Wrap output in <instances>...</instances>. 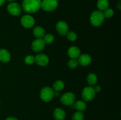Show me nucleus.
<instances>
[{
	"label": "nucleus",
	"mask_w": 121,
	"mask_h": 120,
	"mask_svg": "<svg viewBox=\"0 0 121 120\" xmlns=\"http://www.w3.org/2000/svg\"><path fill=\"white\" fill-rule=\"evenodd\" d=\"M41 0H23L22 9L28 14L36 12L41 8Z\"/></svg>",
	"instance_id": "obj_1"
},
{
	"label": "nucleus",
	"mask_w": 121,
	"mask_h": 120,
	"mask_svg": "<svg viewBox=\"0 0 121 120\" xmlns=\"http://www.w3.org/2000/svg\"><path fill=\"white\" fill-rule=\"evenodd\" d=\"M105 16L104 12L101 11H95L92 13L90 18L91 24L95 27H99L105 20Z\"/></svg>",
	"instance_id": "obj_2"
},
{
	"label": "nucleus",
	"mask_w": 121,
	"mask_h": 120,
	"mask_svg": "<svg viewBox=\"0 0 121 120\" xmlns=\"http://www.w3.org/2000/svg\"><path fill=\"white\" fill-rule=\"evenodd\" d=\"M57 0H43L41 1V7L45 11H52L58 7Z\"/></svg>",
	"instance_id": "obj_3"
},
{
	"label": "nucleus",
	"mask_w": 121,
	"mask_h": 120,
	"mask_svg": "<svg viewBox=\"0 0 121 120\" xmlns=\"http://www.w3.org/2000/svg\"><path fill=\"white\" fill-rule=\"evenodd\" d=\"M54 91L50 87H44L40 92V97L45 102H49L54 96Z\"/></svg>",
	"instance_id": "obj_4"
},
{
	"label": "nucleus",
	"mask_w": 121,
	"mask_h": 120,
	"mask_svg": "<svg viewBox=\"0 0 121 120\" xmlns=\"http://www.w3.org/2000/svg\"><path fill=\"white\" fill-rule=\"evenodd\" d=\"M95 94L96 92L92 87H87L83 89L82 95L85 101L89 102V101H92L94 99Z\"/></svg>",
	"instance_id": "obj_5"
},
{
	"label": "nucleus",
	"mask_w": 121,
	"mask_h": 120,
	"mask_svg": "<svg viewBox=\"0 0 121 120\" xmlns=\"http://www.w3.org/2000/svg\"><path fill=\"white\" fill-rule=\"evenodd\" d=\"M75 95L72 92H67L62 95L60 101L63 104L65 105H71L75 101Z\"/></svg>",
	"instance_id": "obj_6"
},
{
	"label": "nucleus",
	"mask_w": 121,
	"mask_h": 120,
	"mask_svg": "<svg viewBox=\"0 0 121 120\" xmlns=\"http://www.w3.org/2000/svg\"><path fill=\"white\" fill-rule=\"evenodd\" d=\"M8 12L14 16H18L21 12V7L16 2H11L7 7Z\"/></svg>",
	"instance_id": "obj_7"
},
{
	"label": "nucleus",
	"mask_w": 121,
	"mask_h": 120,
	"mask_svg": "<svg viewBox=\"0 0 121 120\" xmlns=\"http://www.w3.org/2000/svg\"><path fill=\"white\" fill-rule=\"evenodd\" d=\"M21 23L24 27L27 28H31L34 26L35 20L34 18L29 15H24L21 19Z\"/></svg>",
	"instance_id": "obj_8"
},
{
	"label": "nucleus",
	"mask_w": 121,
	"mask_h": 120,
	"mask_svg": "<svg viewBox=\"0 0 121 120\" xmlns=\"http://www.w3.org/2000/svg\"><path fill=\"white\" fill-rule=\"evenodd\" d=\"M45 42L43 38H37L34 40L31 45L32 49L35 52H40L44 48Z\"/></svg>",
	"instance_id": "obj_9"
},
{
	"label": "nucleus",
	"mask_w": 121,
	"mask_h": 120,
	"mask_svg": "<svg viewBox=\"0 0 121 120\" xmlns=\"http://www.w3.org/2000/svg\"><path fill=\"white\" fill-rule=\"evenodd\" d=\"M56 29L61 35H65L69 32V27L65 21H59L56 25Z\"/></svg>",
	"instance_id": "obj_10"
},
{
	"label": "nucleus",
	"mask_w": 121,
	"mask_h": 120,
	"mask_svg": "<svg viewBox=\"0 0 121 120\" xmlns=\"http://www.w3.org/2000/svg\"><path fill=\"white\" fill-rule=\"evenodd\" d=\"M35 62L40 66H46L49 62L48 57L44 54H40L35 57Z\"/></svg>",
	"instance_id": "obj_11"
},
{
	"label": "nucleus",
	"mask_w": 121,
	"mask_h": 120,
	"mask_svg": "<svg viewBox=\"0 0 121 120\" xmlns=\"http://www.w3.org/2000/svg\"><path fill=\"white\" fill-rule=\"evenodd\" d=\"M78 64L82 66H87L91 64L92 61V58L91 56L88 54H82L79 56L78 60Z\"/></svg>",
	"instance_id": "obj_12"
},
{
	"label": "nucleus",
	"mask_w": 121,
	"mask_h": 120,
	"mask_svg": "<svg viewBox=\"0 0 121 120\" xmlns=\"http://www.w3.org/2000/svg\"><path fill=\"white\" fill-rule=\"evenodd\" d=\"M68 55L72 59H76L80 55V50L78 47L73 46L68 50Z\"/></svg>",
	"instance_id": "obj_13"
},
{
	"label": "nucleus",
	"mask_w": 121,
	"mask_h": 120,
	"mask_svg": "<svg viewBox=\"0 0 121 120\" xmlns=\"http://www.w3.org/2000/svg\"><path fill=\"white\" fill-rule=\"evenodd\" d=\"M11 58L9 52L5 49H0V61L3 62H8Z\"/></svg>",
	"instance_id": "obj_14"
},
{
	"label": "nucleus",
	"mask_w": 121,
	"mask_h": 120,
	"mask_svg": "<svg viewBox=\"0 0 121 120\" xmlns=\"http://www.w3.org/2000/svg\"><path fill=\"white\" fill-rule=\"evenodd\" d=\"M53 115L56 120H63L66 116V113L63 109H62L61 108H57L54 110Z\"/></svg>",
	"instance_id": "obj_15"
},
{
	"label": "nucleus",
	"mask_w": 121,
	"mask_h": 120,
	"mask_svg": "<svg viewBox=\"0 0 121 120\" xmlns=\"http://www.w3.org/2000/svg\"><path fill=\"white\" fill-rule=\"evenodd\" d=\"M33 34L37 38H43L45 35V31L42 27L37 26L33 29Z\"/></svg>",
	"instance_id": "obj_16"
},
{
	"label": "nucleus",
	"mask_w": 121,
	"mask_h": 120,
	"mask_svg": "<svg viewBox=\"0 0 121 120\" xmlns=\"http://www.w3.org/2000/svg\"><path fill=\"white\" fill-rule=\"evenodd\" d=\"M97 7L101 11H105L109 7V1L108 0H98Z\"/></svg>",
	"instance_id": "obj_17"
},
{
	"label": "nucleus",
	"mask_w": 121,
	"mask_h": 120,
	"mask_svg": "<svg viewBox=\"0 0 121 120\" xmlns=\"http://www.w3.org/2000/svg\"><path fill=\"white\" fill-rule=\"evenodd\" d=\"M74 107L79 111H83L86 109L87 105L83 101H78L74 103Z\"/></svg>",
	"instance_id": "obj_18"
},
{
	"label": "nucleus",
	"mask_w": 121,
	"mask_h": 120,
	"mask_svg": "<svg viewBox=\"0 0 121 120\" xmlns=\"http://www.w3.org/2000/svg\"><path fill=\"white\" fill-rule=\"evenodd\" d=\"M87 82H89L91 85H94L97 83L98 81V78L97 76L93 73H90L87 77Z\"/></svg>",
	"instance_id": "obj_19"
},
{
	"label": "nucleus",
	"mask_w": 121,
	"mask_h": 120,
	"mask_svg": "<svg viewBox=\"0 0 121 120\" xmlns=\"http://www.w3.org/2000/svg\"><path fill=\"white\" fill-rule=\"evenodd\" d=\"M53 89L56 91H59L62 90L65 87V84L63 81H57L53 84Z\"/></svg>",
	"instance_id": "obj_20"
},
{
	"label": "nucleus",
	"mask_w": 121,
	"mask_h": 120,
	"mask_svg": "<svg viewBox=\"0 0 121 120\" xmlns=\"http://www.w3.org/2000/svg\"><path fill=\"white\" fill-rule=\"evenodd\" d=\"M43 40L44 41L45 44H51L53 42L54 40V37L52 34H47L45 35Z\"/></svg>",
	"instance_id": "obj_21"
},
{
	"label": "nucleus",
	"mask_w": 121,
	"mask_h": 120,
	"mask_svg": "<svg viewBox=\"0 0 121 120\" xmlns=\"http://www.w3.org/2000/svg\"><path fill=\"white\" fill-rule=\"evenodd\" d=\"M84 115L81 112H76L72 116V120H83Z\"/></svg>",
	"instance_id": "obj_22"
},
{
	"label": "nucleus",
	"mask_w": 121,
	"mask_h": 120,
	"mask_svg": "<svg viewBox=\"0 0 121 120\" xmlns=\"http://www.w3.org/2000/svg\"><path fill=\"white\" fill-rule=\"evenodd\" d=\"M25 63L27 65H31L35 62V58L33 55H28L25 58Z\"/></svg>",
	"instance_id": "obj_23"
},
{
	"label": "nucleus",
	"mask_w": 121,
	"mask_h": 120,
	"mask_svg": "<svg viewBox=\"0 0 121 120\" xmlns=\"http://www.w3.org/2000/svg\"><path fill=\"white\" fill-rule=\"evenodd\" d=\"M67 38L69 40L71 41H74L76 40L77 35L76 34V33H74L73 31H70L67 32Z\"/></svg>",
	"instance_id": "obj_24"
},
{
	"label": "nucleus",
	"mask_w": 121,
	"mask_h": 120,
	"mask_svg": "<svg viewBox=\"0 0 121 120\" xmlns=\"http://www.w3.org/2000/svg\"><path fill=\"white\" fill-rule=\"evenodd\" d=\"M78 61L76 59H71L68 62V66L70 68H75L78 65Z\"/></svg>",
	"instance_id": "obj_25"
},
{
	"label": "nucleus",
	"mask_w": 121,
	"mask_h": 120,
	"mask_svg": "<svg viewBox=\"0 0 121 120\" xmlns=\"http://www.w3.org/2000/svg\"><path fill=\"white\" fill-rule=\"evenodd\" d=\"M104 16L106 18H111L113 16V11L112 9H105L104 12Z\"/></svg>",
	"instance_id": "obj_26"
},
{
	"label": "nucleus",
	"mask_w": 121,
	"mask_h": 120,
	"mask_svg": "<svg viewBox=\"0 0 121 120\" xmlns=\"http://www.w3.org/2000/svg\"><path fill=\"white\" fill-rule=\"evenodd\" d=\"M93 89H94V91L95 92H99L100 91V89H101V88H100V87H99V86H96V87L95 88H93Z\"/></svg>",
	"instance_id": "obj_27"
},
{
	"label": "nucleus",
	"mask_w": 121,
	"mask_h": 120,
	"mask_svg": "<svg viewBox=\"0 0 121 120\" xmlns=\"http://www.w3.org/2000/svg\"><path fill=\"white\" fill-rule=\"evenodd\" d=\"M117 8L119 9V10H121V2H120V1H119V2L117 4Z\"/></svg>",
	"instance_id": "obj_28"
},
{
	"label": "nucleus",
	"mask_w": 121,
	"mask_h": 120,
	"mask_svg": "<svg viewBox=\"0 0 121 120\" xmlns=\"http://www.w3.org/2000/svg\"><path fill=\"white\" fill-rule=\"evenodd\" d=\"M5 120H18V119H17L16 118L14 117H9L8 118L6 119Z\"/></svg>",
	"instance_id": "obj_29"
},
{
	"label": "nucleus",
	"mask_w": 121,
	"mask_h": 120,
	"mask_svg": "<svg viewBox=\"0 0 121 120\" xmlns=\"http://www.w3.org/2000/svg\"><path fill=\"white\" fill-rule=\"evenodd\" d=\"M5 0H0V7L3 5L5 3Z\"/></svg>",
	"instance_id": "obj_30"
},
{
	"label": "nucleus",
	"mask_w": 121,
	"mask_h": 120,
	"mask_svg": "<svg viewBox=\"0 0 121 120\" xmlns=\"http://www.w3.org/2000/svg\"><path fill=\"white\" fill-rule=\"evenodd\" d=\"M7 1H10V2H11V1H15V0H7Z\"/></svg>",
	"instance_id": "obj_31"
},
{
	"label": "nucleus",
	"mask_w": 121,
	"mask_h": 120,
	"mask_svg": "<svg viewBox=\"0 0 121 120\" xmlns=\"http://www.w3.org/2000/svg\"><path fill=\"white\" fill-rule=\"evenodd\" d=\"M0 104H1V102H0Z\"/></svg>",
	"instance_id": "obj_32"
},
{
	"label": "nucleus",
	"mask_w": 121,
	"mask_h": 120,
	"mask_svg": "<svg viewBox=\"0 0 121 120\" xmlns=\"http://www.w3.org/2000/svg\"></svg>",
	"instance_id": "obj_33"
}]
</instances>
